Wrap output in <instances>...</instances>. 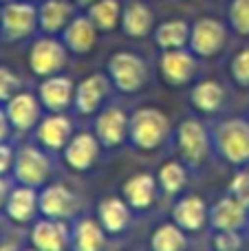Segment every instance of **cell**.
I'll list each match as a JSON object with an SVG mask.
<instances>
[{"label": "cell", "instance_id": "1", "mask_svg": "<svg viewBox=\"0 0 249 251\" xmlns=\"http://www.w3.org/2000/svg\"><path fill=\"white\" fill-rule=\"evenodd\" d=\"M170 122L159 108H139L132 113L128 124V137L141 150H154L166 141Z\"/></svg>", "mask_w": 249, "mask_h": 251}, {"label": "cell", "instance_id": "2", "mask_svg": "<svg viewBox=\"0 0 249 251\" xmlns=\"http://www.w3.org/2000/svg\"><path fill=\"white\" fill-rule=\"evenodd\" d=\"M108 75L122 93H135L146 84L148 69L139 55L130 51H119L108 60Z\"/></svg>", "mask_w": 249, "mask_h": 251}, {"label": "cell", "instance_id": "3", "mask_svg": "<svg viewBox=\"0 0 249 251\" xmlns=\"http://www.w3.org/2000/svg\"><path fill=\"white\" fill-rule=\"evenodd\" d=\"M219 150L229 163H247L249 161V124L243 119H229L219 126L216 132Z\"/></svg>", "mask_w": 249, "mask_h": 251}, {"label": "cell", "instance_id": "4", "mask_svg": "<svg viewBox=\"0 0 249 251\" xmlns=\"http://www.w3.org/2000/svg\"><path fill=\"white\" fill-rule=\"evenodd\" d=\"M13 172L22 185L40 187L47 183L49 174H51V161L42 150L25 146L18 150L16 159H13Z\"/></svg>", "mask_w": 249, "mask_h": 251}, {"label": "cell", "instance_id": "5", "mask_svg": "<svg viewBox=\"0 0 249 251\" xmlns=\"http://www.w3.org/2000/svg\"><path fill=\"white\" fill-rule=\"evenodd\" d=\"M66 64V47L55 38H40L29 51V66L38 77L57 75Z\"/></svg>", "mask_w": 249, "mask_h": 251}, {"label": "cell", "instance_id": "6", "mask_svg": "<svg viewBox=\"0 0 249 251\" xmlns=\"http://www.w3.org/2000/svg\"><path fill=\"white\" fill-rule=\"evenodd\" d=\"M0 26L9 40H22L38 26V9L29 0H16L0 9Z\"/></svg>", "mask_w": 249, "mask_h": 251}, {"label": "cell", "instance_id": "7", "mask_svg": "<svg viewBox=\"0 0 249 251\" xmlns=\"http://www.w3.org/2000/svg\"><path fill=\"white\" fill-rule=\"evenodd\" d=\"M227 31L216 18H201L190 29V49L201 57H212L225 47Z\"/></svg>", "mask_w": 249, "mask_h": 251}, {"label": "cell", "instance_id": "8", "mask_svg": "<svg viewBox=\"0 0 249 251\" xmlns=\"http://www.w3.org/2000/svg\"><path fill=\"white\" fill-rule=\"evenodd\" d=\"M4 113L9 117V124L16 130H31L40 122V97L31 95V93H16L4 101Z\"/></svg>", "mask_w": 249, "mask_h": 251}, {"label": "cell", "instance_id": "9", "mask_svg": "<svg viewBox=\"0 0 249 251\" xmlns=\"http://www.w3.org/2000/svg\"><path fill=\"white\" fill-rule=\"evenodd\" d=\"M38 97L44 108L53 110V113H62L73 104L75 84L71 82V77H64V75H51V77H44V82L40 84Z\"/></svg>", "mask_w": 249, "mask_h": 251}, {"label": "cell", "instance_id": "10", "mask_svg": "<svg viewBox=\"0 0 249 251\" xmlns=\"http://www.w3.org/2000/svg\"><path fill=\"white\" fill-rule=\"evenodd\" d=\"M179 150L190 163H201L207 156V148H210V139H207L205 126L199 124L197 119H188L181 124L179 128Z\"/></svg>", "mask_w": 249, "mask_h": 251}, {"label": "cell", "instance_id": "11", "mask_svg": "<svg viewBox=\"0 0 249 251\" xmlns=\"http://www.w3.org/2000/svg\"><path fill=\"white\" fill-rule=\"evenodd\" d=\"M197 73V60L192 53L185 49H172V51H163L161 55V75L168 84L172 86H181L188 84Z\"/></svg>", "mask_w": 249, "mask_h": 251}, {"label": "cell", "instance_id": "12", "mask_svg": "<svg viewBox=\"0 0 249 251\" xmlns=\"http://www.w3.org/2000/svg\"><path fill=\"white\" fill-rule=\"evenodd\" d=\"M106 95H108V79L100 73H93L75 86L73 104L82 115H93L100 110Z\"/></svg>", "mask_w": 249, "mask_h": 251}, {"label": "cell", "instance_id": "13", "mask_svg": "<svg viewBox=\"0 0 249 251\" xmlns=\"http://www.w3.org/2000/svg\"><path fill=\"white\" fill-rule=\"evenodd\" d=\"M100 156V139L91 132L73 134L64 146V159L73 170H88Z\"/></svg>", "mask_w": 249, "mask_h": 251}, {"label": "cell", "instance_id": "14", "mask_svg": "<svg viewBox=\"0 0 249 251\" xmlns=\"http://www.w3.org/2000/svg\"><path fill=\"white\" fill-rule=\"evenodd\" d=\"M128 124L130 119L126 117L122 108H106L95 119V137L106 148L119 146L128 137Z\"/></svg>", "mask_w": 249, "mask_h": 251}, {"label": "cell", "instance_id": "15", "mask_svg": "<svg viewBox=\"0 0 249 251\" xmlns=\"http://www.w3.org/2000/svg\"><path fill=\"white\" fill-rule=\"evenodd\" d=\"M31 243L38 251H64L69 245V229L60 218L38 221L31 231Z\"/></svg>", "mask_w": 249, "mask_h": 251}, {"label": "cell", "instance_id": "16", "mask_svg": "<svg viewBox=\"0 0 249 251\" xmlns=\"http://www.w3.org/2000/svg\"><path fill=\"white\" fill-rule=\"evenodd\" d=\"M62 40H64V47L69 51L84 55V53L93 51L97 40V26L91 22V18H73V20L66 25V29L62 31Z\"/></svg>", "mask_w": 249, "mask_h": 251}, {"label": "cell", "instance_id": "17", "mask_svg": "<svg viewBox=\"0 0 249 251\" xmlns=\"http://www.w3.org/2000/svg\"><path fill=\"white\" fill-rule=\"evenodd\" d=\"M38 141L42 143L47 150H62L69 143V139L73 137V124L69 117L55 113L49 115L47 119L38 124Z\"/></svg>", "mask_w": 249, "mask_h": 251}, {"label": "cell", "instance_id": "18", "mask_svg": "<svg viewBox=\"0 0 249 251\" xmlns=\"http://www.w3.org/2000/svg\"><path fill=\"white\" fill-rule=\"evenodd\" d=\"M38 207L44 218H66L73 212V194L64 185H49L38 194Z\"/></svg>", "mask_w": 249, "mask_h": 251}, {"label": "cell", "instance_id": "19", "mask_svg": "<svg viewBox=\"0 0 249 251\" xmlns=\"http://www.w3.org/2000/svg\"><path fill=\"white\" fill-rule=\"evenodd\" d=\"M4 212H7V216L11 218V221H16V223L33 221L35 212H40L38 192H35V187L22 185V187L11 190L9 192V196H7V203H4Z\"/></svg>", "mask_w": 249, "mask_h": 251}, {"label": "cell", "instance_id": "20", "mask_svg": "<svg viewBox=\"0 0 249 251\" xmlns=\"http://www.w3.org/2000/svg\"><path fill=\"white\" fill-rule=\"evenodd\" d=\"M154 192H157V183L148 172H137L124 183V201L132 209H148L154 201Z\"/></svg>", "mask_w": 249, "mask_h": 251}, {"label": "cell", "instance_id": "21", "mask_svg": "<svg viewBox=\"0 0 249 251\" xmlns=\"http://www.w3.org/2000/svg\"><path fill=\"white\" fill-rule=\"evenodd\" d=\"M97 221L108 234H119L130 223V205L119 196H108L97 207Z\"/></svg>", "mask_w": 249, "mask_h": 251}, {"label": "cell", "instance_id": "22", "mask_svg": "<svg viewBox=\"0 0 249 251\" xmlns=\"http://www.w3.org/2000/svg\"><path fill=\"white\" fill-rule=\"evenodd\" d=\"M73 20V7L66 0H47L38 9V25L47 33H60Z\"/></svg>", "mask_w": 249, "mask_h": 251}, {"label": "cell", "instance_id": "23", "mask_svg": "<svg viewBox=\"0 0 249 251\" xmlns=\"http://www.w3.org/2000/svg\"><path fill=\"white\" fill-rule=\"evenodd\" d=\"M172 218L174 223L185 231H197L205 225L207 218V209L205 203H203L199 196H185L172 209Z\"/></svg>", "mask_w": 249, "mask_h": 251}, {"label": "cell", "instance_id": "24", "mask_svg": "<svg viewBox=\"0 0 249 251\" xmlns=\"http://www.w3.org/2000/svg\"><path fill=\"white\" fill-rule=\"evenodd\" d=\"M75 251H101L106 245V229L95 218H82L71 234Z\"/></svg>", "mask_w": 249, "mask_h": 251}, {"label": "cell", "instance_id": "25", "mask_svg": "<svg viewBox=\"0 0 249 251\" xmlns=\"http://www.w3.org/2000/svg\"><path fill=\"white\" fill-rule=\"evenodd\" d=\"M245 216H247V205L241 203L236 196H227V199H221L212 209V225L219 231L221 229L236 231L245 223Z\"/></svg>", "mask_w": 249, "mask_h": 251}, {"label": "cell", "instance_id": "26", "mask_svg": "<svg viewBox=\"0 0 249 251\" xmlns=\"http://www.w3.org/2000/svg\"><path fill=\"white\" fill-rule=\"evenodd\" d=\"M152 11L144 2H130L122 11V29L128 38H146L152 31Z\"/></svg>", "mask_w": 249, "mask_h": 251}, {"label": "cell", "instance_id": "27", "mask_svg": "<svg viewBox=\"0 0 249 251\" xmlns=\"http://www.w3.org/2000/svg\"><path fill=\"white\" fill-rule=\"evenodd\" d=\"M190 29H192V26L185 20H166L157 26L154 40H157V44L163 51L185 49V44H190Z\"/></svg>", "mask_w": 249, "mask_h": 251}, {"label": "cell", "instance_id": "28", "mask_svg": "<svg viewBox=\"0 0 249 251\" xmlns=\"http://www.w3.org/2000/svg\"><path fill=\"white\" fill-rule=\"evenodd\" d=\"M88 18L97 31H113L122 22V4L119 0H95L88 9Z\"/></svg>", "mask_w": 249, "mask_h": 251}, {"label": "cell", "instance_id": "29", "mask_svg": "<svg viewBox=\"0 0 249 251\" xmlns=\"http://www.w3.org/2000/svg\"><path fill=\"white\" fill-rule=\"evenodd\" d=\"M223 100H225L223 86L212 82V79L197 84V86L192 88V104H194V108L203 110V113H214V110H219Z\"/></svg>", "mask_w": 249, "mask_h": 251}, {"label": "cell", "instance_id": "30", "mask_svg": "<svg viewBox=\"0 0 249 251\" xmlns=\"http://www.w3.org/2000/svg\"><path fill=\"white\" fill-rule=\"evenodd\" d=\"M150 247L152 251H183L185 249V236H183V229L179 225H161L154 229L152 234V240H150Z\"/></svg>", "mask_w": 249, "mask_h": 251}, {"label": "cell", "instance_id": "31", "mask_svg": "<svg viewBox=\"0 0 249 251\" xmlns=\"http://www.w3.org/2000/svg\"><path fill=\"white\" fill-rule=\"evenodd\" d=\"M159 183H161V187L168 192V194H176V192L185 185L183 165L176 163V161H168V163H163L161 170H159Z\"/></svg>", "mask_w": 249, "mask_h": 251}, {"label": "cell", "instance_id": "32", "mask_svg": "<svg viewBox=\"0 0 249 251\" xmlns=\"http://www.w3.org/2000/svg\"><path fill=\"white\" fill-rule=\"evenodd\" d=\"M227 18L238 35H249V0H229Z\"/></svg>", "mask_w": 249, "mask_h": 251}, {"label": "cell", "instance_id": "33", "mask_svg": "<svg viewBox=\"0 0 249 251\" xmlns=\"http://www.w3.org/2000/svg\"><path fill=\"white\" fill-rule=\"evenodd\" d=\"M232 75L241 86H249V47L238 51L232 60Z\"/></svg>", "mask_w": 249, "mask_h": 251}, {"label": "cell", "instance_id": "34", "mask_svg": "<svg viewBox=\"0 0 249 251\" xmlns=\"http://www.w3.org/2000/svg\"><path fill=\"white\" fill-rule=\"evenodd\" d=\"M18 86H20L18 75L13 73L11 69H7V66H0V104L16 95Z\"/></svg>", "mask_w": 249, "mask_h": 251}, {"label": "cell", "instance_id": "35", "mask_svg": "<svg viewBox=\"0 0 249 251\" xmlns=\"http://www.w3.org/2000/svg\"><path fill=\"white\" fill-rule=\"evenodd\" d=\"M216 251H238L241 249V238L234 229H221V234L214 240Z\"/></svg>", "mask_w": 249, "mask_h": 251}, {"label": "cell", "instance_id": "36", "mask_svg": "<svg viewBox=\"0 0 249 251\" xmlns=\"http://www.w3.org/2000/svg\"><path fill=\"white\" fill-rule=\"evenodd\" d=\"M232 196H236L241 203L249 205V172H241L232 181Z\"/></svg>", "mask_w": 249, "mask_h": 251}, {"label": "cell", "instance_id": "37", "mask_svg": "<svg viewBox=\"0 0 249 251\" xmlns=\"http://www.w3.org/2000/svg\"><path fill=\"white\" fill-rule=\"evenodd\" d=\"M13 150L9 146H4V143H0V176H4V174L11 170L13 165Z\"/></svg>", "mask_w": 249, "mask_h": 251}, {"label": "cell", "instance_id": "38", "mask_svg": "<svg viewBox=\"0 0 249 251\" xmlns=\"http://www.w3.org/2000/svg\"><path fill=\"white\" fill-rule=\"evenodd\" d=\"M9 128H11V124H9L7 113H4V110H0V143L9 137Z\"/></svg>", "mask_w": 249, "mask_h": 251}, {"label": "cell", "instance_id": "39", "mask_svg": "<svg viewBox=\"0 0 249 251\" xmlns=\"http://www.w3.org/2000/svg\"><path fill=\"white\" fill-rule=\"evenodd\" d=\"M7 196H9L7 181H4V178L0 176V209H2V207H4V203H7Z\"/></svg>", "mask_w": 249, "mask_h": 251}, {"label": "cell", "instance_id": "40", "mask_svg": "<svg viewBox=\"0 0 249 251\" xmlns=\"http://www.w3.org/2000/svg\"><path fill=\"white\" fill-rule=\"evenodd\" d=\"M0 251H18L16 243H0Z\"/></svg>", "mask_w": 249, "mask_h": 251}, {"label": "cell", "instance_id": "41", "mask_svg": "<svg viewBox=\"0 0 249 251\" xmlns=\"http://www.w3.org/2000/svg\"><path fill=\"white\" fill-rule=\"evenodd\" d=\"M75 2H77V4H82V7H91V4L95 2V0H75Z\"/></svg>", "mask_w": 249, "mask_h": 251}, {"label": "cell", "instance_id": "42", "mask_svg": "<svg viewBox=\"0 0 249 251\" xmlns=\"http://www.w3.org/2000/svg\"><path fill=\"white\" fill-rule=\"evenodd\" d=\"M26 251H38V249H35V247H33V249H26Z\"/></svg>", "mask_w": 249, "mask_h": 251}, {"label": "cell", "instance_id": "43", "mask_svg": "<svg viewBox=\"0 0 249 251\" xmlns=\"http://www.w3.org/2000/svg\"><path fill=\"white\" fill-rule=\"evenodd\" d=\"M247 207H249V205H247Z\"/></svg>", "mask_w": 249, "mask_h": 251}]
</instances>
